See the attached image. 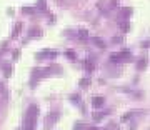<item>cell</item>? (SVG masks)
<instances>
[{"label":"cell","instance_id":"1","mask_svg":"<svg viewBox=\"0 0 150 130\" xmlns=\"http://www.w3.org/2000/svg\"><path fill=\"white\" fill-rule=\"evenodd\" d=\"M35 124H37V107L35 105H30L25 114V130H35Z\"/></svg>","mask_w":150,"mask_h":130},{"label":"cell","instance_id":"2","mask_svg":"<svg viewBox=\"0 0 150 130\" xmlns=\"http://www.w3.org/2000/svg\"><path fill=\"white\" fill-rule=\"evenodd\" d=\"M129 57H130V52H129V50H123V52L113 54L112 57H110V60H112V62H122V60L129 59Z\"/></svg>","mask_w":150,"mask_h":130},{"label":"cell","instance_id":"3","mask_svg":"<svg viewBox=\"0 0 150 130\" xmlns=\"http://www.w3.org/2000/svg\"><path fill=\"white\" fill-rule=\"evenodd\" d=\"M130 15H132V8H129V7L122 8V10H120V13H118V22H120V20H127Z\"/></svg>","mask_w":150,"mask_h":130},{"label":"cell","instance_id":"4","mask_svg":"<svg viewBox=\"0 0 150 130\" xmlns=\"http://www.w3.org/2000/svg\"><path fill=\"white\" fill-rule=\"evenodd\" d=\"M55 55H57V52H55V50H45V52L37 54V57H40V59H54Z\"/></svg>","mask_w":150,"mask_h":130},{"label":"cell","instance_id":"5","mask_svg":"<svg viewBox=\"0 0 150 130\" xmlns=\"http://www.w3.org/2000/svg\"><path fill=\"white\" fill-rule=\"evenodd\" d=\"M103 103H105L103 97H93V98H92V105H93L95 108H102Z\"/></svg>","mask_w":150,"mask_h":130},{"label":"cell","instance_id":"6","mask_svg":"<svg viewBox=\"0 0 150 130\" xmlns=\"http://www.w3.org/2000/svg\"><path fill=\"white\" fill-rule=\"evenodd\" d=\"M28 37L30 38H40L42 37V30H38V28H30V30H28Z\"/></svg>","mask_w":150,"mask_h":130},{"label":"cell","instance_id":"7","mask_svg":"<svg viewBox=\"0 0 150 130\" xmlns=\"http://www.w3.org/2000/svg\"><path fill=\"white\" fill-rule=\"evenodd\" d=\"M93 43H95L97 47H100V49H105V43H103L98 37H93Z\"/></svg>","mask_w":150,"mask_h":130},{"label":"cell","instance_id":"8","mask_svg":"<svg viewBox=\"0 0 150 130\" xmlns=\"http://www.w3.org/2000/svg\"><path fill=\"white\" fill-rule=\"evenodd\" d=\"M93 67H95V65L92 64V60H85V69H87L88 72H92V70H93Z\"/></svg>","mask_w":150,"mask_h":130},{"label":"cell","instance_id":"9","mask_svg":"<svg viewBox=\"0 0 150 130\" xmlns=\"http://www.w3.org/2000/svg\"><path fill=\"white\" fill-rule=\"evenodd\" d=\"M79 37H80L82 40H87V38H88V33H87V30H80V32H79Z\"/></svg>","mask_w":150,"mask_h":130},{"label":"cell","instance_id":"10","mask_svg":"<svg viewBox=\"0 0 150 130\" xmlns=\"http://www.w3.org/2000/svg\"><path fill=\"white\" fill-rule=\"evenodd\" d=\"M38 8H42V12H47V7H45V0H38Z\"/></svg>","mask_w":150,"mask_h":130},{"label":"cell","instance_id":"11","mask_svg":"<svg viewBox=\"0 0 150 130\" xmlns=\"http://www.w3.org/2000/svg\"><path fill=\"white\" fill-rule=\"evenodd\" d=\"M22 10H23V13H33V10H35V8H33V7H23Z\"/></svg>","mask_w":150,"mask_h":130},{"label":"cell","instance_id":"12","mask_svg":"<svg viewBox=\"0 0 150 130\" xmlns=\"http://www.w3.org/2000/svg\"><path fill=\"white\" fill-rule=\"evenodd\" d=\"M20 28H22V25H20V23H17L15 30H13V37H17V35H18V32H20Z\"/></svg>","mask_w":150,"mask_h":130},{"label":"cell","instance_id":"13","mask_svg":"<svg viewBox=\"0 0 150 130\" xmlns=\"http://www.w3.org/2000/svg\"><path fill=\"white\" fill-rule=\"evenodd\" d=\"M4 69H5V75L8 77V75H10V64H5V67H4Z\"/></svg>","mask_w":150,"mask_h":130},{"label":"cell","instance_id":"14","mask_svg":"<svg viewBox=\"0 0 150 130\" xmlns=\"http://www.w3.org/2000/svg\"><path fill=\"white\" fill-rule=\"evenodd\" d=\"M93 119L98 122V120H102V119H103V114H95V115H93Z\"/></svg>","mask_w":150,"mask_h":130},{"label":"cell","instance_id":"15","mask_svg":"<svg viewBox=\"0 0 150 130\" xmlns=\"http://www.w3.org/2000/svg\"><path fill=\"white\" fill-rule=\"evenodd\" d=\"M82 129H85L83 124H75V130H82Z\"/></svg>","mask_w":150,"mask_h":130},{"label":"cell","instance_id":"16","mask_svg":"<svg viewBox=\"0 0 150 130\" xmlns=\"http://www.w3.org/2000/svg\"><path fill=\"white\" fill-rule=\"evenodd\" d=\"M65 55H67L69 59H75V54H74V52H65Z\"/></svg>","mask_w":150,"mask_h":130},{"label":"cell","instance_id":"17","mask_svg":"<svg viewBox=\"0 0 150 130\" xmlns=\"http://www.w3.org/2000/svg\"><path fill=\"white\" fill-rule=\"evenodd\" d=\"M145 64H147L145 60H140L139 62V69H145Z\"/></svg>","mask_w":150,"mask_h":130},{"label":"cell","instance_id":"18","mask_svg":"<svg viewBox=\"0 0 150 130\" xmlns=\"http://www.w3.org/2000/svg\"><path fill=\"white\" fill-rule=\"evenodd\" d=\"M130 117H132V112H129V114H125V115H123V120H129Z\"/></svg>","mask_w":150,"mask_h":130},{"label":"cell","instance_id":"19","mask_svg":"<svg viewBox=\"0 0 150 130\" xmlns=\"http://www.w3.org/2000/svg\"><path fill=\"white\" fill-rule=\"evenodd\" d=\"M80 85H88V78H83V80L80 82Z\"/></svg>","mask_w":150,"mask_h":130},{"label":"cell","instance_id":"20","mask_svg":"<svg viewBox=\"0 0 150 130\" xmlns=\"http://www.w3.org/2000/svg\"><path fill=\"white\" fill-rule=\"evenodd\" d=\"M142 47H144V49H149V40H147V42H144V43H142Z\"/></svg>","mask_w":150,"mask_h":130},{"label":"cell","instance_id":"21","mask_svg":"<svg viewBox=\"0 0 150 130\" xmlns=\"http://www.w3.org/2000/svg\"><path fill=\"white\" fill-rule=\"evenodd\" d=\"M0 92H4V85L2 83H0Z\"/></svg>","mask_w":150,"mask_h":130},{"label":"cell","instance_id":"22","mask_svg":"<svg viewBox=\"0 0 150 130\" xmlns=\"http://www.w3.org/2000/svg\"><path fill=\"white\" fill-rule=\"evenodd\" d=\"M90 130H102V129H97V127H92Z\"/></svg>","mask_w":150,"mask_h":130}]
</instances>
